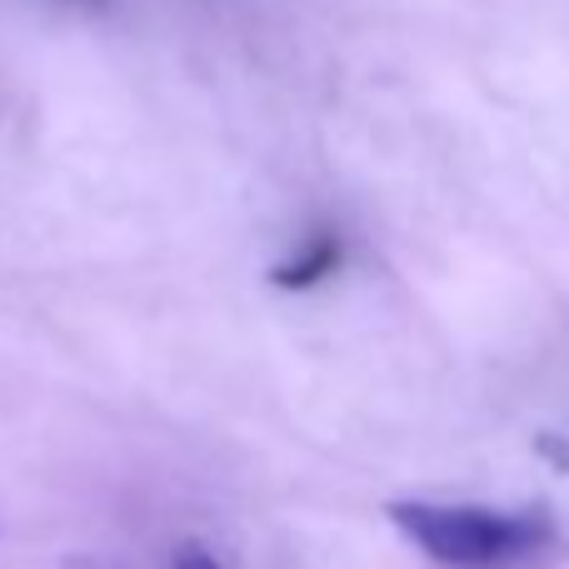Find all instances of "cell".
<instances>
[{
    "mask_svg": "<svg viewBox=\"0 0 569 569\" xmlns=\"http://www.w3.org/2000/svg\"><path fill=\"white\" fill-rule=\"evenodd\" d=\"M170 569H226V565H220L206 545L186 540V545H176V555H170Z\"/></svg>",
    "mask_w": 569,
    "mask_h": 569,
    "instance_id": "obj_3",
    "label": "cell"
},
{
    "mask_svg": "<svg viewBox=\"0 0 569 569\" xmlns=\"http://www.w3.org/2000/svg\"><path fill=\"white\" fill-rule=\"evenodd\" d=\"M340 260H345V240L335 236V230H315L295 256H284L280 266L270 270V284H280V290H315L325 276L340 270Z\"/></svg>",
    "mask_w": 569,
    "mask_h": 569,
    "instance_id": "obj_2",
    "label": "cell"
},
{
    "mask_svg": "<svg viewBox=\"0 0 569 569\" xmlns=\"http://www.w3.org/2000/svg\"><path fill=\"white\" fill-rule=\"evenodd\" d=\"M400 535L445 569H515L555 540L550 520L540 515H500L480 505H435L400 500L390 505Z\"/></svg>",
    "mask_w": 569,
    "mask_h": 569,
    "instance_id": "obj_1",
    "label": "cell"
}]
</instances>
